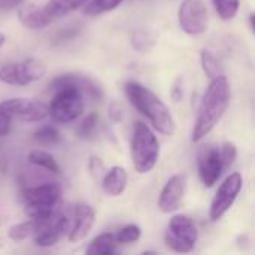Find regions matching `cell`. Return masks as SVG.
I'll return each mask as SVG.
<instances>
[{"label": "cell", "mask_w": 255, "mask_h": 255, "mask_svg": "<svg viewBox=\"0 0 255 255\" xmlns=\"http://www.w3.org/2000/svg\"><path fill=\"white\" fill-rule=\"evenodd\" d=\"M232 99V88L227 76L223 73L214 79H211V84L202 99V105L193 127L191 140L194 143L205 139L215 126L221 121L226 111L229 109Z\"/></svg>", "instance_id": "1"}, {"label": "cell", "mask_w": 255, "mask_h": 255, "mask_svg": "<svg viewBox=\"0 0 255 255\" xmlns=\"http://www.w3.org/2000/svg\"><path fill=\"white\" fill-rule=\"evenodd\" d=\"M124 91L131 106L140 112L158 133L164 136H172L175 133L176 124L172 112L155 93L137 81H127L124 84Z\"/></svg>", "instance_id": "2"}, {"label": "cell", "mask_w": 255, "mask_h": 255, "mask_svg": "<svg viewBox=\"0 0 255 255\" xmlns=\"http://www.w3.org/2000/svg\"><path fill=\"white\" fill-rule=\"evenodd\" d=\"M54 96L48 106V117L58 124H69L76 121L85 111L84 93L67 82H54L51 81L48 85Z\"/></svg>", "instance_id": "3"}, {"label": "cell", "mask_w": 255, "mask_h": 255, "mask_svg": "<svg viewBox=\"0 0 255 255\" xmlns=\"http://www.w3.org/2000/svg\"><path fill=\"white\" fill-rule=\"evenodd\" d=\"M63 188L57 182H46L36 187H28L21 191V202L25 215L33 221L46 220L61 206Z\"/></svg>", "instance_id": "4"}, {"label": "cell", "mask_w": 255, "mask_h": 255, "mask_svg": "<svg viewBox=\"0 0 255 255\" xmlns=\"http://www.w3.org/2000/svg\"><path fill=\"white\" fill-rule=\"evenodd\" d=\"M130 155L133 167L137 173H149L160 157V143L155 133L142 121H136L131 130Z\"/></svg>", "instance_id": "5"}, {"label": "cell", "mask_w": 255, "mask_h": 255, "mask_svg": "<svg viewBox=\"0 0 255 255\" xmlns=\"http://www.w3.org/2000/svg\"><path fill=\"white\" fill-rule=\"evenodd\" d=\"M197 241H199V230L196 223L190 217L184 214H178L169 220L164 233V244L169 250L179 254H187L194 250Z\"/></svg>", "instance_id": "6"}, {"label": "cell", "mask_w": 255, "mask_h": 255, "mask_svg": "<svg viewBox=\"0 0 255 255\" xmlns=\"http://www.w3.org/2000/svg\"><path fill=\"white\" fill-rule=\"evenodd\" d=\"M70 223L72 215L63 206H60L49 218L34 221V232L31 235L34 245L40 248H51L57 245L63 239L64 233H69Z\"/></svg>", "instance_id": "7"}, {"label": "cell", "mask_w": 255, "mask_h": 255, "mask_svg": "<svg viewBox=\"0 0 255 255\" xmlns=\"http://www.w3.org/2000/svg\"><path fill=\"white\" fill-rule=\"evenodd\" d=\"M46 64L39 58H25L0 67V81L7 85H28L46 75Z\"/></svg>", "instance_id": "8"}, {"label": "cell", "mask_w": 255, "mask_h": 255, "mask_svg": "<svg viewBox=\"0 0 255 255\" xmlns=\"http://www.w3.org/2000/svg\"><path fill=\"white\" fill-rule=\"evenodd\" d=\"M242 187H244V178L239 172L230 173L223 181L209 208V218L212 223L220 221L229 212V209L235 205L238 196L241 194Z\"/></svg>", "instance_id": "9"}, {"label": "cell", "mask_w": 255, "mask_h": 255, "mask_svg": "<svg viewBox=\"0 0 255 255\" xmlns=\"http://www.w3.org/2000/svg\"><path fill=\"white\" fill-rule=\"evenodd\" d=\"M178 22L184 33L199 36L206 33L209 13L203 0H182L178 9Z\"/></svg>", "instance_id": "10"}, {"label": "cell", "mask_w": 255, "mask_h": 255, "mask_svg": "<svg viewBox=\"0 0 255 255\" xmlns=\"http://www.w3.org/2000/svg\"><path fill=\"white\" fill-rule=\"evenodd\" d=\"M0 111L9 115L12 120H19L24 123H39L48 117V106L42 102L16 97L0 102Z\"/></svg>", "instance_id": "11"}, {"label": "cell", "mask_w": 255, "mask_h": 255, "mask_svg": "<svg viewBox=\"0 0 255 255\" xmlns=\"http://www.w3.org/2000/svg\"><path fill=\"white\" fill-rule=\"evenodd\" d=\"M197 167L200 181L206 188H212L221 178L224 172L220 148L205 146L197 155Z\"/></svg>", "instance_id": "12"}, {"label": "cell", "mask_w": 255, "mask_h": 255, "mask_svg": "<svg viewBox=\"0 0 255 255\" xmlns=\"http://www.w3.org/2000/svg\"><path fill=\"white\" fill-rule=\"evenodd\" d=\"M94 223H96L94 208L84 202L76 203L72 211V223H70V229L67 233L69 242L78 244V242L84 241L93 230Z\"/></svg>", "instance_id": "13"}, {"label": "cell", "mask_w": 255, "mask_h": 255, "mask_svg": "<svg viewBox=\"0 0 255 255\" xmlns=\"http://www.w3.org/2000/svg\"><path fill=\"white\" fill-rule=\"evenodd\" d=\"M185 187H187L185 175L178 173L167 179L158 197V208L163 214H173L181 208L185 196Z\"/></svg>", "instance_id": "14"}, {"label": "cell", "mask_w": 255, "mask_h": 255, "mask_svg": "<svg viewBox=\"0 0 255 255\" xmlns=\"http://www.w3.org/2000/svg\"><path fill=\"white\" fill-rule=\"evenodd\" d=\"M127 182H128L127 170L121 166H114L112 169H108L102 176V188L106 194L112 197L121 196L127 188Z\"/></svg>", "instance_id": "15"}, {"label": "cell", "mask_w": 255, "mask_h": 255, "mask_svg": "<svg viewBox=\"0 0 255 255\" xmlns=\"http://www.w3.org/2000/svg\"><path fill=\"white\" fill-rule=\"evenodd\" d=\"M18 19L28 30H42L51 24L49 19L45 16L42 7H39L36 4L21 6L18 9Z\"/></svg>", "instance_id": "16"}, {"label": "cell", "mask_w": 255, "mask_h": 255, "mask_svg": "<svg viewBox=\"0 0 255 255\" xmlns=\"http://www.w3.org/2000/svg\"><path fill=\"white\" fill-rule=\"evenodd\" d=\"M88 0H48L46 4L42 7L45 16L49 19V22L76 10L78 7L84 6Z\"/></svg>", "instance_id": "17"}, {"label": "cell", "mask_w": 255, "mask_h": 255, "mask_svg": "<svg viewBox=\"0 0 255 255\" xmlns=\"http://www.w3.org/2000/svg\"><path fill=\"white\" fill-rule=\"evenodd\" d=\"M117 241L112 233H102L96 239L91 241L87 248V254L90 255H112L117 253Z\"/></svg>", "instance_id": "18"}, {"label": "cell", "mask_w": 255, "mask_h": 255, "mask_svg": "<svg viewBox=\"0 0 255 255\" xmlns=\"http://www.w3.org/2000/svg\"><path fill=\"white\" fill-rule=\"evenodd\" d=\"M130 43H131V46H133L134 51L142 52V54H146V52H149L154 48V45H155V36L149 30L139 28V30H134L131 33Z\"/></svg>", "instance_id": "19"}, {"label": "cell", "mask_w": 255, "mask_h": 255, "mask_svg": "<svg viewBox=\"0 0 255 255\" xmlns=\"http://www.w3.org/2000/svg\"><path fill=\"white\" fill-rule=\"evenodd\" d=\"M28 161L37 167H42L51 173H60V166L57 163V160L46 151H40V149H36V151H31L28 154Z\"/></svg>", "instance_id": "20"}, {"label": "cell", "mask_w": 255, "mask_h": 255, "mask_svg": "<svg viewBox=\"0 0 255 255\" xmlns=\"http://www.w3.org/2000/svg\"><path fill=\"white\" fill-rule=\"evenodd\" d=\"M200 63H202V69H203L205 75L209 79H214V78L223 75V66H221L220 60L217 58V55L212 51L202 49V52H200Z\"/></svg>", "instance_id": "21"}, {"label": "cell", "mask_w": 255, "mask_h": 255, "mask_svg": "<svg viewBox=\"0 0 255 255\" xmlns=\"http://www.w3.org/2000/svg\"><path fill=\"white\" fill-rule=\"evenodd\" d=\"M124 0H88L84 4L82 12L88 16H97L117 9Z\"/></svg>", "instance_id": "22"}, {"label": "cell", "mask_w": 255, "mask_h": 255, "mask_svg": "<svg viewBox=\"0 0 255 255\" xmlns=\"http://www.w3.org/2000/svg\"><path fill=\"white\" fill-rule=\"evenodd\" d=\"M33 139L43 146H54L58 145L61 140V134L60 131L52 127V126H42L39 127L34 133H33Z\"/></svg>", "instance_id": "23"}, {"label": "cell", "mask_w": 255, "mask_h": 255, "mask_svg": "<svg viewBox=\"0 0 255 255\" xmlns=\"http://www.w3.org/2000/svg\"><path fill=\"white\" fill-rule=\"evenodd\" d=\"M214 7L218 13V16L223 21L233 19L241 7V0H212Z\"/></svg>", "instance_id": "24"}, {"label": "cell", "mask_w": 255, "mask_h": 255, "mask_svg": "<svg viewBox=\"0 0 255 255\" xmlns=\"http://www.w3.org/2000/svg\"><path fill=\"white\" fill-rule=\"evenodd\" d=\"M34 232V221L33 220H27L24 223H18L13 224L7 229V238L13 242H22L25 239H28Z\"/></svg>", "instance_id": "25"}, {"label": "cell", "mask_w": 255, "mask_h": 255, "mask_svg": "<svg viewBox=\"0 0 255 255\" xmlns=\"http://www.w3.org/2000/svg\"><path fill=\"white\" fill-rule=\"evenodd\" d=\"M97 128H99V114L97 112H91L79 124L78 136L81 139H91L96 134Z\"/></svg>", "instance_id": "26"}, {"label": "cell", "mask_w": 255, "mask_h": 255, "mask_svg": "<svg viewBox=\"0 0 255 255\" xmlns=\"http://www.w3.org/2000/svg\"><path fill=\"white\" fill-rule=\"evenodd\" d=\"M140 236H142V229L137 224H128L121 230H118V233L115 235V241L117 244H133L137 242Z\"/></svg>", "instance_id": "27"}, {"label": "cell", "mask_w": 255, "mask_h": 255, "mask_svg": "<svg viewBox=\"0 0 255 255\" xmlns=\"http://www.w3.org/2000/svg\"><path fill=\"white\" fill-rule=\"evenodd\" d=\"M220 154H221L223 166L226 170V169H230L232 164L235 163V160L238 157V148L233 142H224L223 146L220 148Z\"/></svg>", "instance_id": "28"}, {"label": "cell", "mask_w": 255, "mask_h": 255, "mask_svg": "<svg viewBox=\"0 0 255 255\" xmlns=\"http://www.w3.org/2000/svg\"><path fill=\"white\" fill-rule=\"evenodd\" d=\"M185 96V79L182 76H178L173 82H172V87H170V97L175 103H179L182 102Z\"/></svg>", "instance_id": "29"}, {"label": "cell", "mask_w": 255, "mask_h": 255, "mask_svg": "<svg viewBox=\"0 0 255 255\" xmlns=\"http://www.w3.org/2000/svg\"><path fill=\"white\" fill-rule=\"evenodd\" d=\"M88 170L91 172V175L96 178V179H100L103 175H105V172H106V167H105V164L100 161V158H97V157H91L90 158V161H88Z\"/></svg>", "instance_id": "30"}, {"label": "cell", "mask_w": 255, "mask_h": 255, "mask_svg": "<svg viewBox=\"0 0 255 255\" xmlns=\"http://www.w3.org/2000/svg\"><path fill=\"white\" fill-rule=\"evenodd\" d=\"M12 118L9 115H6L4 112L0 111V136H7L10 133V128H12Z\"/></svg>", "instance_id": "31"}, {"label": "cell", "mask_w": 255, "mask_h": 255, "mask_svg": "<svg viewBox=\"0 0 255 255\" xmlns=\"http://www.w3.org/2000/svg\"><path fill=\"white\" fill-rule=\"evenodd\" d=\"M109 117L114 123H121L123 120V109L120 106V103H111L109 106Z\"/></svg>", "instance_id": "32"}, {"label": "cell", "mask_w": 255, "mask_h": 255, "mask_svg": "<svg viewBox=\"0 0 255 255\" xmlns=\"http://www.w3.org/2000/svg\"><path fill=\"white\" fill-rule=\"evenodd\" d=\"M24 0H0V9L1 10H9V9H15L19 7L22 4Z\"/></svg>", "instance_id": "33"}, {"label": "cell", "mask_w": 255, "mask_h": 255, "mask_svg": "<svg viewBox=\"0 0 255 255\" xmlns=\"http://www.w3.org/2000/svg\"><path fill=\"white\" fill-rule=\"evenodd\" d=\"M4 42H6V36L3 33H0V48L4 45Z\"/></svg>", "instance_id": "34"}, {"label": "cell", "mask_w": 255, "mask_h": 255, "mask_svg": "<svg viewBox=\"0 0 255 255\" xmlns=\"http://www.w3.org/2000/svg\"><path fill=\"white\" fill-rule=\"evenodd\" d=\"M3 247H4V239H1V238H0V250H1Z\"/></svg>", "instance_id": "35"}]
</instances>
